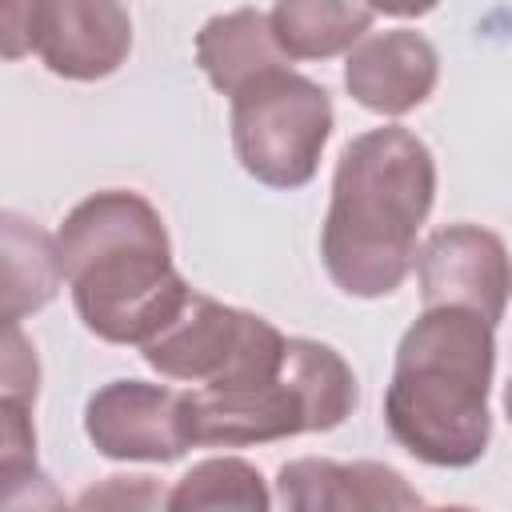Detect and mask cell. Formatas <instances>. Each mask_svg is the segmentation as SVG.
I'll use <instances>...</instances> for the list:
<instances>
[{"mask_svg":"<svg viewBox=\"0 0 512 512\" xmlns=\"http://www.w3.org/2000/svg\"><path fill=\"white\" fill-rule=\"evenodd\" d=\"M440 80V52L416 28L368 32L344 52L348 96L376 116H404L420 108Z\"/></svg>","mask_w":512,"mask_h":512,"instance_id":"obj_10","label":"cell"},{"mask_svg":"<svg viewBox=\"0 0 512 512\" xmlns=\"http://www.w3.org/2000/svg\"><path fill=\"white\" fill-rule=\"evenodd\" d=\"M496 324L472 308L432 304L400 336L384 388L392 440L432 468H468L492 440Z\"/></svg>","mask_w":512,"mask_h":512,"instance_id":"obj_3","label":"cell"},{"mask_svg":"<svg viewBox=\"0 0 512 512\" xmlns=\"http://www.w3.org/2000/svg\"><path fill=\"white\" fill-rule=\"evenodd\" d=\"M36 4L40 0H4V60H20L24 52H32Z\"/></svg>","mask_w":512,"mask_h":512,"instance_id":"obj_19","label":"cell"},{"mask_svg":"<svg viewBox=\"0 0 512 512\" xmlns=\"http://www.w3.org/2000/svg\"><path fill=\"white\" fill-rule=\"evenodd\" d=\"M80 324L104 344L152 340L188 300L156 204L132 188L84 196L56 232Z\"/></svg>","mask_w":512,"mask_h":512,"instance_id":"obj_2","label":"cell"},{"mask_svg":"<svg viewBox=\"0 0 512 512\" xmlns=\"http://www.w3.org/2000/svg\"><path fill=\"white\" fill-rule=\"evenodd\" d=\"M140 356L164 380L204 392H244L284 368L288 336L272 320L192 288L180 312L140 344Z\"/></svg>","mask_w":512,"mask_h":512,"instance_id":"obj_5","label":"cell"},{"mask_svg":"<svg viewBox=\"0 0 512 512\" xmlns=\"http://www.w3.org/2000/svg\"><path fill=\"white\" fill-rule=\"evenodd\" d=\"M36 388H40L36 352L24 340L20 324H4V396L20 404H36Z\"/></svg>","mask_w":512,"mask_h":512,"instance_id":"obj_17","label":"cell"},{"mask_svg":"<svg viewBox=\"0 0 512 512\" xmlns=\"http://www.w3.org/2000/svg\"><path fill=\"white\" fill-rule=\"evenodd\" d=\"M192 52H196L200 72L220 96H236L248 80L292 64V56L280 48L272 32V16L256 8H236V12H220L204 20Z\"/></svg>","mask_w":512,"mask_h":512,"instance_id":"obj_12","label":"cell"},{"mask_svg":"<svg viewBox=\"0 0 512 512\" xmlns=\"http://www.w3.org/2000/svg\"><path fill=\"white\" fill-rule=\"evenodd\" d=\"M360 400L352 364L320 340L288 336L284 368L244 392L184 388V432L192 448H248L340 428Z\"/></svg>","mask_w":512,"mask_h":512,"instance_id":"obj_4","label":"cell"},{"mask_svg":"<svg viewBox=\"0 0 512 512\" xmlns=\"http://www.w3.org/2000/svg\"><path fill=\"white\" fill-rule=\"evenodd\" d=\"M416 280L424 308L456 304L500 324L512 296V256L508 244L480 224H444L416 252Z\"/></svg>","mask_w":512,"mask_h":512,"instance_id":"obj_8","label":"cell"},{"mask_svg":"<svg viewBox=\"0 0 512 512\" xmlns=\"http://www.w3.org/2000/svg\"><path fill=\"white\" fill-rule=\"evenodd\" d=\"M276 500L288 512H396L424 496L380 460L296 456L276 472Z\"/></svg>","mask_w":512,"mask_h":512,"instance_id":"obj_11","label":"cell"},{"mask_svg":"<svg viewBox=\"0 0 512 512\" xmlns=\"http://www.w3.org/2000/svg\"><path fill=\"white\" fill-rule=\"evenodd\" d=\"M32 404L0 396V480L4 500L16 496L24 480H44L36 468V428H32Z\"/></svg>","mask_w":512,"mask_h":512,"instance_id":"obj_16","label":"cell"},{"mask_svg":"<svg viewBox=\"0 0 512 512\" xmlns=\"http://www.w3.org/2000/svg\"><path fill=\"white\" fill-rule=\"evenodd\" d=\"M0 248H4V324H20L28 312H40L64 284L60 244L40 224L20 212L0 216Z\"/></svg>","mask_w":512,"mask_h":512,"instance_id":"obj_13","label":"cell"},{"mask_svg":"<svg viewBox=\"0 0 512 512\" xmlns=\"http://www.w3.org/2000/svg\"><path fill=\"white\" fill-rule=\"evenodd\" d=\"M376 4V12H384V16H396V20H420V16H428L440 0H372Z\"/></svg>","mask_w":512,"mask_h":512,"instance_id":"obj_20","label":"cell"},{"mask_svg":"<svg viewBox=\"0 0 512 512\" xmlns=\"http://www.w3.org/2000/svg\"><path fill=\"white\" fill-rule=\"evenodd\" d=\"M272 32L292 60H332L368 36L372 0H276Z\"/></svg>","mask_w":512,"mask_h":512,"instance_id":"obj_14","label":"cell"},{"mask_svg":"<svg viewBox=\"0 0 512 512\" xmlns=\"http://www.w3.org/2000/svg\"><path fill=\"white\" fill-rule=\"evenodd\" d=\"M32 52L52 76L104 80L132 52V16L120 0H40Z\"/></svg>","mask_w":512,"mask_h":512,"instance_id":"obj_9","label":"cell"},{"mask_svg":"<svg viewBox=\"0 0 512 512\" xmlns=\"http://www.w3.org/2000/svg\"><path fill=\"white\" fill-rule=\"evenodd\" d=\"M504 416H508V424H512V376H508V384H504Z\"/></svg>","mask_w":512,"mask_h":512,"instance_id":"obj_21","label":"cell"},{"mask_svg":"<svg viewBox=\"0 0 512 512\" xmlns=\"http://www.w3.org/2000/svg\"><path fill=\"white\" fill-rule=\"evenodd\" d=\"M436 200L432 148L400 128L352 136L332 172V196L320 228L328 280L356 300L392 296L416 268V236Z\"/></svg>","mask_w":512,"mask_h":512,"instance_id":"obj_1","label":"cell"},{"mask_svg":"<svg viewBox=\"0 0 512 512\" xmlns=\"http://www.w3.org/2000/svg\"><path fill=\"white\" fill-rule=\"evenodd\" d=\"M92 448L124 464H172L192 444L184 432V388L152 380H108L84 404Z\"/></svg>","mask_w":512,"mask_h":512,"instance_id":"obj_7","label":"cell"},{"mask_svg":"<svg viewBox=\"0 0 512 512\" xmlns=\"http://www.w3.org/2000/svg\"><path fill=\"white\" fill-rule=\"evenodd\" d=\"M80 508H156L168 504V496L152 484V476H108L100 488H88Z\"/></svg>","mask_w":512,"mask_h":512,"instance_id":"obj_18","label":"cell"},{"mask_svg":"<svg viewBox=\"0 0 512 512\" xmlns=\"http://www.w3.org/2000/svg\"><path fill=\"white\" fill-rule=\"evenodd\" d=\"M232 152L240 168L268 188H304L324 156L336 112L324 84L292 72V64L248 80L228 96Z\"/></svg>","mask_w":512,"mask_h":512,"instance_id":"obj_6","label":"cell"},{"mask_svg":"<svg viewBox=\"0 0 512 512\" xmlns=\"http://www.w3.org/2000/svg\"><path fill=\"white\" fill-rule=\"evenodd\" d=\"M172 512H208V508H232V512H268L272 492L260 476V468L244 456H208L192 464L168 492Z\"/></svg>","mask_w":512,"mask_h":512,"instance_id":"obj_15","label":"cell"}]
</instances>
